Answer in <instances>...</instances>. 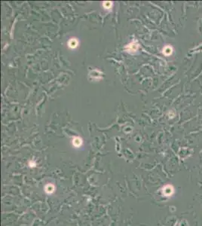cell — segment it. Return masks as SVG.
I'll list each match as a JSON object with an SVG mask.
<instances>
[{
    "label": "cell",
    "instance_id": "6da1fadb",
    "mask_svg": "<svg viewBox=\"0 0 202 226\" xmlns=\"http://www.w3.org/2000/svg\"><path fill=\"white\" fill-rule=\"evenodd\" d=\"M174 193V188L171 185H167L164 188V194L166 196H170Z\"/></svg>",
    "mask_w": 202,
    "mask_h": 226
},
{
    "label": "cell",
    "instance_id": "3957f363",
    "mask_svg": "<svg viewBox=\"0 0 202 226\" xmlns=\"http://www.w3.org/2000/svg\"><path fill=\"white\" fill-rule=\"evenodd\" d=\"M73 145L76 146V147H79L81 145V140L79 137H76L75 138V140H73Z\"/></svg>",
    "mask_w": 202,
    "mask_h": 226
},
{
    "label": "cell",
    "instance_id": "5b68a950",
    "mask_svg": "<svg viewBox=\"0 0 202 226\" xmlns=\"http://www.w3.org/2000/svg\"><path fill=\"white\" fill-rule=\"evenodd\" d=\"M103 3H104L103 5H104L105 8H110L111 5H112V2H103Z\"/></svg>",
    "mask_w": 202,
    "mask_h": 226
},
{
    "label": "cell",
    "instance_id": "7a4b0ae2",
    "mask_svg": "<svg viewBox=\"0 0 202 226\" xmlns=\"http://www.w3.org/2000/svg\"><path fill=\"white\" fill-rule=\"evenodd\" d=\"M68 45L70 48H76L78 46V41L76 39H71L68 42Z\"/></svg>",
    "mask_w": 202,
    "mask_h": 226
},
{
    "label": "cell",
    "instance_id": "277c9868",
    "mask_svg": "<svg viewBox=\"0 0 202 226\" xmlns=\"http://www.w3.org/2000/svg\"><path fill=\"white\" fill-rule=\"evenodd\" d=\"M54 186L52 185H48L46 186L45 188V191L48 192V193H52L54 191Z\"/></svg>",
    "mask_w": 202,
    "mask_h": 226
}]
</instances>
